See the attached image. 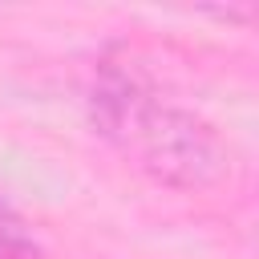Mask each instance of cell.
<instances>
[{"mask_svg": "<svg viewBox=\"0 0 259 259\" xmlns=\"http://www.w3.org/2000/svg\"><path fill=\"white\" fill-rule=\"evenodd\" d=\"M93 130L146 178L174 190H214L231 178L219 130L134 65L105 61L89 85Z\"/></svg>", "mask_w": 259, "mask_h": 259, "instance_id": "cell-1", "label": "cell"}, {"mask_svg": "<svg viewBox=\"0 0 259 259\" xmlns=\"http://www.w3.org/2000/svg\"><path fill=\"white\" fill-rule=\"evenodd\" d=\"M0 259H40V247L28 231V223L16 214V206L0 190Z\"/></svg>", "mask_w": 259, "mask_h": 259, "instance_id": "cell-2", "label": "cell"}]
</instances>
